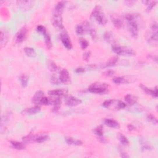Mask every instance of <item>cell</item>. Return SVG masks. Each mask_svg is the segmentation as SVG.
<instances>
[{
  "label": "cell",
  "instance_id": "6da1fadb",
  "mask_svg": "<svg viewBox=\"0 0 158 158\" xmlns=\"http://www.w3.org/2000/svg\"><path fill=\"white\" fill-rule=\"evenodd\" d=\"M125 18L128 24L129 30L134 38H136L138 35L140 16L139 14L128 13L125 15Z\"/></svg>",
  "mask_w": 158,
  "mask_h": 158
},
{
  "label": "cell",
  "instance_id": "7a4b0ae2",
  "mask_svg": "<svg viewBox=\"0 0 158 158\" xmlns=\"http://www.w3.org/2000/svg\"><path fill=\"white\" fill-rule=\"evenodd\" d=\"M157 24L156 22H153L151 25L150 30L147 31L146 33V40L148 43L152 46L157 45Z\"/></svg>",
  "mask_w": 158,
  "mask_h": 158
},
{
  "label": "cell",
  "instance_id": "3957f363",
  "mask_svg": "<svg viewBox=\"0 0 158 158\" xmlns=\"http://www.w3.org/2000/svg\"><path fill=\"white\" fill-rule=\"evenodd\" d=\"M91 17L94 19L98 23L102 25H104L107 24L108 20L103 13L102 8L100 6H96L94 8L91 14Z\"/></svg>",
  "mask_w": 158,
  "mask_h": 158
},
{
  "label": "cell",
  "instance_id": "277c9868",
  "mask_svg": "<svg viewBox=\"0 0 158 158\" xmlns=\"http://www.w3.org/2000/svg\"><path fill=\"white\" fill-rule=\"evenodd\" d=\"M109 87V86L108 84L106 83L96 82L89 85L88 88V90L92 93L103 94L106 92L107 89Z\"/></svg>",
  "mask_w": 158,
  "mask_h": 158
},
{
  "label": "cell",
  "instance_id": "5b68a950",
  "mask_svg": "<svg viewBox=\"0 0 158 158\" xmlns=\"http://www.w3.org/2000/svg\"><path fill=\"white\" fill-rule=\"evenodd\" d=\"M113 51L115 54L119 56H131L136 55L135 51L131 49L130 47L127 46H121L115 45L113 46Z\"/></svg>",
  "mask_w": 158,
  "mask_h": 158
},
{
  "label": "cell",
  "instance_id": "8992f818",
  "mask_svg": "<svg viewBox=\"0 0 158 158\" xmlns=\"http://www.w3.org/2000/svg\"><path fill=\"white\" fill-rule=\"evenodd\" d=\"M36 30H37V31H38L39 33L43 35V36H44V38H45L46 46L47 48H48V49L50 50L52 47V42H51V36H50V34L47 32L46 28L43 25H39L37 26V27H36Z\"/></svg>",
  "mask_w": 158,
  "mask_h": 158
},
{
  "label": "cell",
  "instance_id": "52a82bcc",
  "mask_svg": "<svg viewBox=\"0 0 158 158\" xmlns=\"http://www.w3.org/2000/svg\"><path fill=\"white\" fill-rule=\"evenodd\" d=\"M60 38L63 45L66 47V48H67L69 50L72 49V44L70 38V36H69V35H68L67 31H64L61 34Z\"/></svg>",
  "mask_w": 158,
  "mask_h": 158
},
{
  "label": "cell",
  "instance_id": "ba28073f",
  "mask_svg": "<svg viewBox=\"0 0 158 158\" xmlns=\"http://www.w3.org/2000/svg\"><path fill=\"white\" fill-rule=\"evenodd\" d=\"M65 103L67 106L75 107L82 103V100L72 96H68L65 99Z\"/></svg>",
  "mask_w": 158,
  "mask_h": 158
},
{
  "label": "cell",
  "instance_id": "9c48e42d",
  "mask_svg": "<svg viewBox=\"0 0 158 158\" xmlns=\"http://www.w3.org/2000/svg\"><path fill=\"white\" fill-rule=\"evenodd\" d=\"M59 79L61 82V83L67 84L71 82V77L68 71L66 69H63L59 72Z\"/></svg>",
  "mask_w": 158,
  "mask_h": 158
},
{
  "label": "cell",
  "instance_id": "30bf717a",
  "mask_svg": "<svg viewBox=\"0 0 158 158\" xmlns=\"http://www.w3.org/2000/svg\"><path fill=\"white\" fill-rule=\"evenodd\" d=\"M28 34V30L25 27L20 29L15 36V41L17 43H22L27 37Z\"/></svg>",
  "mask_w": 158,
  "mask_h": 158
},
{
  "label": "cell",
  "instance_id": "8fae6325",
  "mask_svg": "<svg viewBox=\"0 0 158 158\" xmlns=\"http://www.w3.org/2000/svg\"><path fill=\"white\" fill-rule=\"evenodd\" d=\"M52 24L55 27L59 29H64V25L62 24V18L61 15H53L52 18Z\"/></svg>",
  "mask_w": 158,
  "mask_h": 158
},
{
  "label": "cell",
  "instance_id": "7c38bea8",
  "mask_svg": "<svg viewBox=\"0 0 158 158\" xmlns=\"http://www.w3.org/2000/svg\"><path fill=\"white\" fill-rule=\"evenodd\" d=\"M18 6L19 8L22 10H29L31 8L34 4L33 1H17Z\"/></svg>",
  "mask_w": 158,
  "mask_h": 158
},
{
  "label": "cell",
  "instance_id": "4fadbf2b",
  "mask_svg": "<svg viewBox=\"0 0 158 158\" xmlns=\"http://www.w3.org/2000/svg\"><path fill=\"white\" fill-rule=\"evenodd\" d=\"M103 38L105 41H106L108 43L111 44L113 46L117 45V40L115 37L114 34L110 32V31H107V32L105 33L103 35Z\"/></svg>",
  "mask_w": 158,
  "mask_h": 158
},
{
  "label": "cell",
  "instance_id": "5bb4252c",
  "mask_svg": "<svg viewBox=\"0 0 158 158\" xmlns=\"http://www.w3.org/2000/svg\"><path fill=\"white\" fill-rule=\"evenodd\" d=\"M66 1H60L57 3L53 10V15H61L66 6Z\"/></svg>",
  "mask_w": 158,
  "mask_h": 158
},
{
  "label": "cell",
  "instance_id": "9a60e30c",
  "mask_svg": "<svg viewBox=\"0 0 158 158\" xmlns=\"http://www.w3.org/2000/svg\"><path fill=\"white\" fill-rule=\"evenodd\" d=\"M9 39V33L8 31L4 30L1 29V35H0V45H1V48H4L6 45Z\"/></svg>",
  "mask_w": 158,
  "mask_h": 158
},
{
  "label": "cell",
  "instance_id": "2e32d148",
  "mask_svg": "<svg viewBox=\"0 0 158 158\" xmlns=\"http://www.w3.org/2000/svg\"><path fill=\"white\" fill-rule=\"evenodd\" d=\"M40 110H41V107L39 106V105H36L35 106L25 109L22 111V113H24V114H27V115H34V114L38 113Z\"/></svg>",
  "mask_w": 158,
  "mask_h": 158
},
{
  "label": "cell",
  "instance_id": "e0dca14e",
  "mask_svg": "<svg viewBox=\"0 0 158 158\" xmlns=\"http://www.w3.org/2000/svg\"><path fill=\"white\" fill-rule=\"evenodd\" d=\"M85 28L86 30H88L89 34H90V36L92 38V39L94 41H96L98 40V35H97L96 31L95 29H94L92 25V24H90L89 22H87Z\"/></svg>",
  "mask_w": 158,
  "mask_h": 158
},
{
  "label": "cell",
  "instance_id": "ac0fdd59",
  "mask_svg": "<svg viewBox=\"0 0 158 158\" xmlns=\"http://www.w3.org/2000/svg\"><path fill=\"white\" fill-rule=\"evenodd\" d=\"M140 87L147 94H149V95H151L152 97L157 98V87H155V89H152L151 88L146 87V86L143 85V84H141Z\"/></svg>",
  "mask_w": 158,
  "mask_h": 158
},
{
  "label": "cell",
  "instance_id": "d6986e66",
  "mask_svg": "<svg viewBox=\"0 0 158 158\" xmlns=\"http://www.w3.org/2000/svg\"><path fill=\"white\" fill-rule=\"evenodd\" d=\"M67 93V90L66 89H53V90H51L48 92V94L51 96H55L57 97H60L62 96H66Z\"/></svg>",
  "mask_w": 158,
  "mask_h": 158
},
{
  "label": "cell",
  "instance_id": "ffe728a7",
  "mask_svg": "<svg viewBox=\"0 0 158 158\" xmlns=\"http://www.w3.org/2000/svg\"><path fill=\"white\" fill-rule=\"evenodd\" d=\"M140 143L141 145V148L143 151L151 150L153 149V146L145 138H141L140 140Z\"/></svg>",
  "mask_w": 158,
  "mask_h": 158
},
{
  "label": "cell",
  "instance_id": "44dd1931",
  "mask_svg": "<svg viewBox=\"0 0 158 158\" xmlns=\"http://www.w3.org/2000/svg\"><path fill=\"white\" fill-rule=\"evenodd\" d=\"M43 96H45V94L43 92H42V91L36 92L34 95L32 99H31V101H32V103L35 104L36 105H39L40 106L41 99Z\"/></svg>",
  "mask_w": 158,
  "mask_h": 158
},
{
  "label": "cell",
  "instance_id": "7402d4cb",
  "mask_svg": "<svg viewBox=\"0 0 158 158\" xmlns=\"http://www.w3.org/2000/svg\"><path fill=\"white\" fill-rule=\"evenodd\" d=\"M110 18H111L112 22L115 28L120 29L122 27V25H123L122 20L119 17L117 16V15H110Z\"/></svg>",
  "mask_w": 158,
  "mask_h": 158
},
{
  "label": "cell",
  "instance_id": "603a6c76",
  "mask_svg": "<svg viewBox=\"0 0 158 158\" xmlns=\"http://www.w3.org/2000/svg\"><path fill=\"white\" fill-rule=\"evenodd\" d=\"M104 124L108 127L113 129H119L120 128V125L116 120L111 119H106L104 120Z\"/></svg>",
  "mask_w": 158,
  "mask_h": 158
},
{
  "label": "cell",
  "instance_id": "cb8c5ba5",
  "mask_svg": "<svg viewBox=\"0 0 158 158\" xmlns=\"http://www.w3.org/2000/svg\"><path fill=\"white\" fill-rule=\"evenodd\" d=\"M142 126L141 124L138 122H134L133 123H130L127 126V129L129 131H139L141 130Z\"/></svg>",
  "mask_w": 158,
  "mask_h": 158
},
{
  "label": "cell",
  "instance_id": "d4e9b609",
  "mask_svg": "<svg viewBox=\"0 0 158 158\" xmlns=\"http://www.w3.org/2000/svg\"><path fill=\"white\" fill-rule=\"evenodd\" d=\"M125 100L130 106H133L137 102V98L131 94H128L125 96Z\"/></svg>",
  "mask_w": 158,
  "mask_h": 158
},
{
  "label": "cell",
  "instance_id": "484cf974",
  "mask_svg": "<svg viewBox=\"0 0 158 158\" xmlns=\"http://www.w3.org/2000/svg\"><path fill=\"white\" fill-rule=\"evenodd\" d=\"M66 142L68 145H72L76 146H80L82 144V141L79 140H76L71 136H67L65 138Z\"/></svg>",
  "mask_w": 158,
  "mask_h": 158
},
{
  "label": "cell",
  "instance_id": "4316f807",
  "mask_svg": "<svg viewBox=\"0 0 158 158\" xmlns=\"http://www.w3.org/2000/svg\"><path fill=\"white\" fill-rule=\"evenodd\" d=\"M10 143L11 144L13 148L15 150H22L25 149V146L22 143H20V142L17 141H10Z\"/></svg>",
  "mask_w": 158,
  "mask_h": 158
},
{
  "label": "cell",
  "instance_id": "83f0119b",
  "mask_svg": "<svg viewBox=\"0 0 158 158\" xmlns=\"http://www.w3.org/2000/svg\"><path fill=\"white\" fill-rule=\"evenodd\" d=\"M48 68L51 72H60V68L57 66L55 62H53L51 60H49L48 62Z\"/></svg>",
  "mask_w": 158,
  "mask_h": 158
},
{
  "label": "cell",
  "instance_id": "f1b7e54d",
  "mask_svg": "<svg viewBox=\"0 0 158 158\" xmlns=\"http://www.w3.org/2000/svg\"><path fill=\"white\" fill-rule=\"evenodd\" d=\"M52 104H53V108H52V111L53 112H57V110L61 107V99L59 98H56L52 101Z\"/></svg>",
  "mask_w": 158,
  "mask_h": 158
},
{
  "label": "cell",
  "instance_id": "f546056e",
  "mask_svg": "<svg viewBox=\"0 0 158 158\" xmlns=\"http://www.w3.org/2000/svg\"><path fill=\"white\" fill-rule=\"evenodd\" d=\"M113 82L115 84H122V83H129V80L127 78L124 77H114Z\"/></svg>",
  "mask_w": 158,
  "mask_h": 158
},
{
  "label": "cell",
  "instance_id": "4dcf8cb0",
  "mask_svg": "<svg viewBox=\"0 0 158 158\" xmlns=\"http://www.w3.org/2000/svg\"><path fill=\"white\" fill-rule=\"evenodd\" d=\"M25 55L29 57H35L36 56V53L35 50L30 47H25L24 48Z\"/></svg>",
  "mask_w": 158,
  "mask_h": 158
},
{
  "label": "cell",
  "instance_id": "1f68e13d",
  "mask_svg": "<svg viewBox=\"0 0 158 158\" xmlns=\"http://www.w3.org/2000/svg\"><path fill=\"white\" fill-rule=\"evenodd\" d=\"M19 80L20 82L21 85L23 87H26L28 85L29 82V77L25 74H22L19 77Z\"/></svg>",
  "mask_w": 158,
  "mask_h": 158
},
{
  "label": "cell",
  "instance_id": "d6a6232c",
  "mask_svg": "<svg viewBox=\"0 0 158 158\" xmlns=\"http://www.w3.org/2000/svg\"><path fill=\"white\" fill-rule=\"evenodd\" d=\"M143 3L145 4L146 6H147L146 8V11L147 12H150L151 10V9L154 8V6L156 4V1H143Z\"/></svg>",
  "mask_w": 158,
  "mask_h": 158
},
{
  "label": "cell",
  "instance_id": "836d02e7",
  "mask_svg": "<svg viewBox=\"0 0 158 158\" xmlns=\"http://www.w3.org/2000/svg\"><path fill=\"white\" fill-rule=\"evenodd\" d=\"M118 61V57H113L112 58H110L107 62L106 64H105L104 67H108L114 66Z\"/></svg>",
  "mask_w": 158,
  "mask_h": 158
},
{
  "label": "cell",
  "instance_id": "e575fe53",
  "mask_svg": "<svg viewBox=\"0 0 158 158\" xmlns=\"http://www.w3.org/2000/svg\"><path fill=\"white\" fill-rule=\"evenodd\" d=\"M49 136L47 135H37L36 136V139L35 142H37V143H43V142L46 141L48 139Z\"/></svg>",
  "mask_w": 158,
  "mask_h": 158
},
{
  "label": "cell",
  "instance_id": "d590c367",
  "mask_svg": "<svg viewBox=\"0 0 158 158\" xmlns=\"http://www.w3.org/2000/svg\"><path fill=\"white\" fill-rule=\"evenodd\" d=\"M119 140L124 146H128L129 145V141L126 136L122 134L119 135Z\"/></svg>",
  "mask_w": 158,
  "mask_h": 158
},
{
  "label": "cell",
  "instance_id": "8d00e7d4",
  "mask_svg": "<svg viewBox=\"0 0 158 158\" xmlns=\"http://www.w3.org/2000/svg\"><path fill=\"white\" fill-rule=\"evenodd\" d=\"M36 135L34 134H29L27 136H25V137L23 138V140L25 142H33L35 141Z\"/></svg>",
  "mask_w": 158,
  "mask_h": 158
},
{
  "label": "cell",
  "instance_id": "74e56055",
  "mask_svg": "<svg viewBox=\"0 0 158 158\" xmlns=\"http://www.w3.org/2000/svg\"><path fill=\"white\" fill-rule=\"evenodd\" d=\"M94 133L98 136H103V128L101 125H99L94 130Z\"/></svg>",
  "mask_w": 158,
  "mask_h": 158
},
{
  "label": "cell",
  "instance_id": "f35d334b",
  "mask_svg": "<svg viewBox=\"0 0 158 158\" xmlns=\"http://www.w3.org/2000/svg\"><path fill=\"white\" fill-rule=\"evenodd\" d=\"M76 33L78 35H83L85 32V28L82 25H78L76 27Z\"/></svg>",
  "mask_w": 158,
  "mask_h": 158
},
{
  "label": "cell",
  "instance_id": "ab89813d",
  "mask_svg": "<svg viewBox=\"0 0 158 158\" xmlns=\"http://www.w3.org/2000/svg\"><path fill=\"white\" fill-rule=\"evenodd\" d=\"M147 120L149 121L150 122L153 124L155 125H156L157 124V119H156V117H155L154 115H152V114H149L147 116Z\"/></svg>",
  "mask_w": 158,
  "mask_h": 158
},
{
  "label": "cell",
  "instance_id": "60d3db41",
  "mask_svg": "<svg viewBox=\"0 0 158 158\" xmlns=\"http://www.w3.org/2000/svg\"><path fill=\"white\" fill-rule=\"evenodd\" d=\"M51 82L52 84H55V85H59L61 83V82L59 79V77H57L55 75H52L51 77Z\"/></svg>",
  "mask_w": 158,
  "mask_h": 158
},
{
  "label": "cell",
  "instance_id": "b9f144b4",
  "mask_svg": "<svg viewBox=\"0 0 158 158\" xmlns=\"http://www.w3.org/2000/svg\"><path fill=\"white\" fill-rule=\"evenodd\" d=\"M80 44L82 49L85 50L86 49L88 46V42L85 39H80Z\"/></svg>",
  "mask_w": 158,
  "mask_h": 158
},
{
  "label": "cell",
  "instance_id": "7bdbcfd3",
  "mask_svg": "<svg viewBox=\"0 0 158 158\" xmlns=\"http://www.w3.org/2000/svg\"><path fill=\"white\" fill-rule=\"evenodd\" d=\"M114 101L113 99H109V100H106V101H105L103 104L102 106L103 107L105 108H108L110 106V105L112 104V103L114 102Z\"/></svg>",
  "mask_w": 158,
  "mask_h": 158
},
{
  "label": "cell",
  "instance_id": "ee69618b",
  "mask_svg": "<svg viewBox=\"0 0 158 158\" xmlns=\"http://www.w3.org/2000/svg\"><path fill=\"white\" fill-rule=\"evenodd\" d=\"M50 103V100L45 96L41 99L40 105H48Z\"/></svg>",
  "mask_w": 158,
  "mask_h": 158
},
{
  "label": "cell",
  "instance_id": "f6af8a7d",
  "mask_svg": "<svg viewBox=\"0 0 158 158\" xmlns=\"http://www.w3.org/2000/svg\"><path fill=\"white\" fill-rule=\"evenodd\" d=\"M114 73H115V71L113 70H108L106 72H104L103 74L106 77H112L114 75Z\"/></svg>",
  "mask_w": 158,
  "mask_h": 158
},
{
  "label": "cell",
  "instance_id": "bcb514c9",
  "mask_svg": "<svg viewBox=\"0 0 158 158\" xmlns=\"http://www.w3.org/2000/svg\"><path fill=\"white\" fill-rule=\"evenodd\" d=\"M90 56H91V52L86 51L83 54V59L85 61H88L89 59Z\"/></svg>",
  "mask_w": 158,
  "mask_h": 158
},
{
  "label": "cell",
  "instance_id": "7dc6e473",
  "mask_svg": "<svg viewBox=\"0 0 158 158\" xmlns=\"http://www.w3.org/2000/svg\"><path fill=\"white\" fill-rule=\"evenodd\" d=\"M125 107H126V104L124 103V102L121 101H119L117 102V108L118 109H124Z\"/></svg>",
  "mask_w": 158,
  "mask_h": 158
},
{
  "label": "cell",
  "instance_id": "c3c4849f",
  "mask_svg": "<svg viewBox=\"0 0 158 158\" xmlns=\"http://www.w3.org/2000/svg\"><path fill=\"white\" fill-rule=\"evenodd\" d=\"M75 72L77 73H82L85 72V69L82 67H78L75 69Z\"/></svg>",
  "mask_w": 158,
  "mask_h": 158
},
{
  "label": "cell",
  "instance_id": "681fc988",
  "mask_svg": "<svg viewBox=\"0 0 158 158\" xmlns=\"http://www.w3.org/2000/svg\"><path fill=\"white\" fill-rule=\"evenodd\" d=\"M98 140L100 142H101L102 143H108V140H106V138L102 137V136H99V137H98Z\"/></svg>",
  "mask_w": 158,
  "mask_h": 158
},
{
  "label": "cell",
  "instance_id": "f907efd6",
  "mask_svg": "<svg viewBox=\"0 0 158 158\" xmlns=\"http://www.w3.org/2000/svg\"><path fill=\"white\" fill-rule=\"evenodd\" d=\"M124 3H125L126 4H127V6H132V5H134V3H135V2L134 1H125Z\"/></svg>",
  "mask_w": 158,
  "mask_h": 158
}]
</instances>
